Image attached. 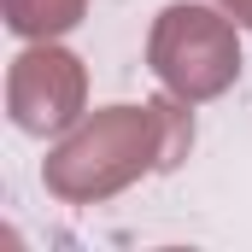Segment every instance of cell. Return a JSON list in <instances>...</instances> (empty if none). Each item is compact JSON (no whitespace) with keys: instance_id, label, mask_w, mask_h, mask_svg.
Returning <instances> with one entry per match:
<instances>
[{"instance_id":"1","label":"cell","mask_w":252,"mask_h":252,"mask_svg":"<svg viewBox=\"0 0 252 252\" xmlns=\"http://www.w3.org/2000/svg\"><path fill=\"white\" fill-rule=\"evenodd\" d=\"M158 70H164L176 88H188V94L223 88V76L235 70V53H229L217 18L199 12V6L164 12V30H158Z\"/></svg>"},{"instance_id":"2","label":"cell","mask_w":252,"mask_h":252,"mask_svg":"<svg viewBox=\"0 0 252 252\" xmlns=\"http://www.w3.org/2000/svg\"><path fill=\"white\" fill-rule=\"evenodd\" d=\"M235 12H241V24H252V0H229Z\"/></svg>"}]
</instances>
